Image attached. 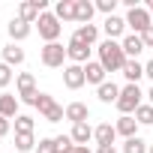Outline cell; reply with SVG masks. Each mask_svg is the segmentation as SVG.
<instances>
[{"label": "cell", "instance_id": "cell-1", "mask_svg": "<svg viewBox=\"0 0 153 153\" xmlns=\"http://www.w3.org/2000/svg\"><path fill=\"white\" fill-rule=\"evenodd\" d=\"M126 54H123V45H117L114 39H105L99 45V63L105 66V72H123L126 66Z\"/></svg>", "mask_w": 153, "mask_h": 153}, {"label": "cell", "instance_id": "cell-2", "mask_svg": "<svg viewBox=\"0 0 153 153\" xmlns=\"http://www.w3.org/2000/svg\"><path fill=\"white\" fill-rule=\"evenodd\" d=\"M117 108H120L123 114H132V111L141 108V90H138V84H126V87L120 90V96H117Z\"/></svg>", "mask_w": 153, "mask_h": 153}, {"label": "cell", "instance_id": "cell-3", "mask_svg": "<svg viewBox=\"0 0 153 153\" xmlns=\"http://www.w3.org/2000/svg\"><path fill=\"white\" fill-rule=\"evenodd\" d=\"M36 27H39V36L45 39V45H48V42H57V36H60V21H57V15L42 12V15L36 18Z\"/></svg>", "mask_w": 153, "mask_h": 153}, {"label": "cell", "instance_id": "cell-4", "mask_svg": "<svg viewBox=\"0 0 153 153\" xmlns=\"http://www.w3.org/2000/svg\"><path fill=\"white\" fill-rule=\"evenodd\" d=\"M126 24L135 30V36H141V33L150 27V9H141V6L129 9V15H126Z\"/></svg>", "mask_w": 153, "mask_h": 153}, {"label": "cell", "instance_id": "cell-5", "mask_svg": "<svg viewBox=\"0 0 153 153\" xmlns=\"http://www.w3.org/2000/svg\"><path fill=\"white\" fill-rule=\"evenodd\" d=\"M63 57H66V48L60 42H48L42 48V63L45 66H63Z\"/></svg>", "mask_w": 153, "mask_h": 153}, {"label": "cell", "instance_id": "cell-6", "mask_svg": "<svg viewBox=\"0 0 153 153\" xmlns=\"http://www.w3.org/2000/svg\"><path fill=\"white\" fill-rule=\"evenodd\" d=\"M84 81H87V78H84V66L72 63V66H66V69H63V84H66L69 90H78Z\"/></svg>", "mask_w": 153, "mask_h": 153}, {"label": "cell", "instance_id": "cell-7", "mask_svg": "<svg viewBox=\"0 0 153 153\" xmlns=\"http://www.w3.org/2000/svg\"><path fill=\"white\" fill-rule=\"evenodd\" d=\"M87 54H90V45H84V42H78V39H69V45H66V57L69 60H75V63H87Z\"/></svg>", "mask_w": 153, "mask_h": 153}, {"label": "cell", "instance_id": "cell-8", "mask_svg": "<svg viewBox=\"0 0 153 153\" xmlns=\"http://www.w3.org/2000/svg\"><path fill=\"white\" fill-rule=\"evenodd\" d=\"M87 114H90V111H87L84 102H69V105H66V120H72V126H75V123H87Z\"/></svg>", "mask_w": 153, "mask_h": 153}, {"label": "cell", "instance_id": "cell-9", "mask_svg": "<svg viewBox=\"0 0 153 153\" xmlns=\"http://www.w3.org/2000/svg\"><path fill=\"white\" fill-rule=\"evenodd\" d=\"M84 78H87L90 84H99V87H102V84H105V66L87 60V66H84Z\"/></svg>", "mask_w": 153, "mask_h": 153}, {"label": "cell", "instance_id": "cell-10", "mask_svg": "<svg viewBox=\"0 0 153 153\" xmlns=\"http://www.w3.org/2000/svg\"><path fill=\"white\" fill-rule=\"evenodd\" d=\"M120 45H123V54H126L129 60H135V57L144 51V42H141V36H126Z\"/></svg>", "mask_w": 153, "mask_h": 153}, {"label": "cell", "instance_id": "cell-11", "mask_svg": "<svg viewBox=\"0 0 153 153\" xmlns=\"http://www.w3.org/2000/svg\"><path fill=\"white\" fill-rule=\"evenodd\" d=\"M15 111H18V99L12 93H3V96H0V117H6V120L9 117H18Z\"/></svg>", "mask_w": 153, "mask_h": 153}, {"label": "cell", "instance_id": "cell-12", "mask_svg": "<svg viewBox=\"0 0 153 153\" xmlns=\"http://www.w3.org/2000/svg\"><path fill=\"white\" fill-rule=\"evenodd\" d=\"M93 3H87V0H75V21H81V24H90L93 18Z\"/></svg>", "mask_w": 153, "mask_h": 153}, {"label": "cell", "instance_id": "cell-13", "mask_svg": "<svg viewBox=\"0 0 153 153\" xmlns=\"http://www.w3.org/2000/svg\"><path fill=\"white\" fill-rule=\"evenodd\" d=\"M9 36H12L15 42L27 39V36H30V24H27V21H21V18H12V21H9Z\"/></svg>", "mask_w": 153, "mask_h": 153}, {"label": "cell", "instance_id": "cell-14", "mask_svg": "<svg viewBox=\"0 0 153 153\" xmlns=\"http://www.w3.org/2000/svg\"><path fill=\"white\" fill-rule=\"evenodd\" d=\"M120 135H126V138H135V129H138V120L132 117V114H123L120 120H117V126H114Z\"/></svg>", "mask_w": 153, "mask_h": 153}, {"label": "cell", "instance_id": "cell-15", "mask_svg": "<svg viewBox=\"0 0 153 153\" xmlns=\"http://www.w3.org/2000/svg\"><path fill=\"white\" fill-rule=\"evenodd\" d=\"M114 135H117V129L111 126V123H102V126H96L93 129V138H96V144L102 147V144H111L114 141Z\"/></svg>", "mask_w": 153, "mask_h": 153}, {"label": "cell", "instance_id": "cell-16", "mask_svg": "<svg viewBox=\"0 0 153 153\" xmlns=\"http://www.w3.org/2000/svg\"><path fill=\"white\" fill-rule=\"evenodd\" d=\"M54 15H57V21H72L75 18V0H60L54 6Z\"/></svg>", "mask_w": 153, "mask_h": 153}, {"label": "cell", "instance_id": "cell-17", "mask_svg": "<svg viewBox=\"0 0 153 153\" xmlns=\"http://www.w3.org/2000/svg\"><path fill=\"white\" fill-rule=\"evenodd\" d=\"M96 36H99V30H96L93 24H81L78 30H75V36H72V39H78V42H84V45H93V42H96Z\"/></svg>", "mask_w": 153, "mask_h": 153}, {"label": "cell", "instance_id": "cell-18", "mask_svg": "<svg viewBox=\"0 0 153 153\" xmlns=\"http://www.w3.org/2000/svg\"><path fill=\"white\" fill-rule=\"evenodd\" d=\"M69 138H72L75 144H87V141L93 138V129H90L87 123H75V126H72V135H69Z\"/></svg>", "mask_w": 153, "mask_h": 153}, {"label": "cell", "instance_id": "cell-19", "mask_svg": "<svg viewBox=\"0 0 153 153\" xmlns=\"http://www.w3.org/2000/svg\"><path fill=\"white\" fill-rule=\"evenodd\" d=\"M123 27H126V18H117V15H108V18H105V33H108V39L120 36Z\"/></svg>", "mask_w": 153, "mask_h": 153}, {"label": "cell", "instance_id": "cell-20", "mask_svg": "<svg viewBox=\"0 0 153 153\" xmlns=\"http://www.w3.org/2000/svg\"><path fill=\"white\" fill-rule=\"evenodd\" d=\"M21 60H24V51H21V48H18L15 42L3 48V63H6V66H18Z\"/></svg>", "mask_w": 153, "mask_h": 153}, {"label": "cell", "instance_id": "cell-21", "mask_svg": "<svg viewBox=\"0 0 153 153\" xmlns=\"http://www.w3.org/2000/svg\"><path fill=\"white\" fill-rule=\"evenodd\" d=\"M123 75L129 78V84H138V78L144 75V66H141L138 60H126V66H123Z\"/></svg>", "mask_w": 153, "mask_h": 153}, {"label": "cell", "instance_id": "cell-22", "mask_svg": "<svg viewBox=\"0 0 153 153\" xmlns=\"http://www.w3.org/2000/svg\"><path fill=\"white\" fill-rule=\"evenodd\" d=\"M18 12H21V21H27V24H30V21H36V18L42 15V9L36 6V0H30V3H21V9H18Z\"/></svg>", "mask_w": 153, "mask_h": 153}, {"label": "cell", "instance_id": "cell-23", "mask_svg": "<svg viewBox=\"0 0 153 153\" xmlns=\"http://www.w3.org/2000/svg\"><path fill=\"white\" fill-rule=\"evenodd\" d=\"M117 96H120V87H117L114 81H105V84L99 87V99H102V102H117Z\"/></svg>", "mask_w": 153, "mask_h": 153}, {"label": "cell", "instance_id": "cell-24", "mask_svg": "<svg viewBox=\"0 0 153 153\" xmlns=\"http://www.w3.org/2000/svg\"><path fill=\"white\" fill-rule=\"evenodd\" d=\"M33 84H36V81H33L30 72H21V75H18V90H21V96H33V93H36Z\"/></svg>", "mask_w": 153, "mask_h": 153}, {"label": "cell", "instance_id": "cell-25", "mask_svg": "<svg viewBox=\"0 0 153 153\" xmlns=\"http://www.w3.org/2000/svg\"><path fill=\"white\" fill-rule=\"evenodd\" d=\"M15 135H33V117L18 114L15 117Z\"/></svg>", "mask_w": 153, "mask_h": 153}, {"label": "cell", "instance_id": "cell-26", "mask_svg": "<svg viewBox=\"0 0 153 153\" xmlns=\"http://www.w3.org/2000/svg\"><path fill=\"white\" fill-rule=\"evenodd\" d=\"M123 153H147V144L135 135V138H126V144H123Z\"/></svg>", "mask_w": 153, "mask_h": 153}, {"label": "cell", "instance_id": "cell-27", "mask_svg": "<svg viewBox=\"0 0 153 153\" xmlns=\"http://www.w3.org/2000/svg\"><path fill=\"white\" fill-rule=\"evenodd\" d=\"M54 147H57V153H72V150H75V141H72L69 135H57V138H54Z\"/></svg>", "mask_w": 153, "mask_h": 153}, {"label": "cell", "instance_id": "cell-28", "mask_svg": "<svg viewBox=\"0 0 153 153\" xmlns=\"http://www.w3.org/2000/svg\"><path fill=\"white\" fill-rule=\"evenodd\" d=\"M33 135H15V147L21 150V153H27V150H33Z\"/></svg>", "mask_w": 153, "mask_h": 153}, {"label": "cell", "instance_id": "cell-29", "mask_svg": "<svg viewBox=\"0 0 153 153\" xmlns=\"http://www.w3.org/2000/svg\"><path fill=\"white\" fill-rule=\"evenodd\" d=\"M135 120L138 123H153V105H141L135 111Z\"/></svg>", "mask_w": 153, "mask_h": 153}, {"label": "cell", "instance_id": "cell-30", "mask_svg": "<svg viewBox=\"0 0 153 153\" xmlns=\"http://www.w3.org/2000/svg\"><path fill=\"white\" fill-rule=\"evenodd\" d=\"M63 117H66V108H60V105H54L51 111H45V120L48 123H60Z\"/></svg>", "mask_w": 153, "mask_h": 153}, {"label": "cell", "instance_id": "cell-31", "mask_svg": "<svg viewBox=\"0 0 153 153\" xmlns=\"http://www.w3.org/2000/svg\"><path fill=\"white\" fill-rule=\"evenodd\" d=\"M54 105H57V102H54V99H51L48 93H39V102H36V108H39L42 114H45V111H51Z\"/></svg>", "mask_w": 153, "mask_h": 153}, {"label": "cell", "instance_id": "cell-32", "mask_svg": "<svg viewBox=\"0 0 153 153\" xmlns=\"http://www.w3.org/2000/svg\"><path fill=\"white\" fill-rule=\"evenodd\" d=\"M36 153H57V147H54V138H42V141L36 144Z\"/></svg>", "mask_w": 153, "mask_h": 153}, {"label": "cell", "instance_id": "cell-33", "mask_svg": "<svg viewBox=\"0 0 153 153\" xmlns=\"http://www.w3.org/2000/svg\"><path fill=\"white\" fill-rule=\"evenodd\" d=\"M114 6H117V0H99L96 3V9L105 12V15H114Z\"/></svg>", "mask_w": 153, "mask_h": 153}, {"label": "cell", "instance_id": "cell-34", "mask_svg": "<svg viewBox=\"0 0 153 153\" xmlns=\"http://www.w3.org/2000/svg\"><path fill=\"white\" fill-rule=\"evenodd\" d=\"M9 81H12V69L6 63H0V87H6Z\"/></svg>", "mask_w": 153, "mask_h": 153}, {"label": "cell", "instance_id": "cell-35", "mask_svg": "<svg viewBox=\"0 0 153 153\" xmlns=\"http://www.w3.org/2000/svg\"><path fill=\"white\" fill-rule=\"evenodd\" d=\"M141 42H144V48H153V24L141 33Z\"/></svg>", "mask_w": 153, "mask_h": 153}, {"label": "cell", "instance_id": "cell-36", "mask_svg": "<svg viewBox=\"0 0 153 153\" xmlns=\"http://www.w3.org/2000/svg\"><path fill=\"white\" fill-rule=\"evenodd\" d=\"M6 132H9V120H6V117H0V135H6Z\"/></svg>", "mask_w": 153, "mask_h": 153}, {"label": "cell", "instance_id": "cell-37", "mask_svg": "<svg viewBox=\"0 0 153 153\" xmlns=\"http://www.w3.org/2000/svg\"><path fill=\"white\" fill-rule=\"evenodd\" d=\"M96 153H117V150H114V144H102Z\"/></svg>", "mask_w": 153, "mask_h": 153}, {"label": "cell", "instance_id": "cell-38", "mask_svg": "<svg viewBox=\"0 0 153 153\" xmlns=\"http://www.w3.org/2000/svg\"><path fill=\"white\" fill-rule=\"evenodd\" d=\"M144 75H147V78H153V60H150V63L144 66Z\"/></svg>", "mask_w": 153, "mask_h": 153}, {"label": "cell", "instance_id": "cell-39", "mask_svg": "<svg viewBox=\"0 0 153 153\" xmlns=\"http://www.w3.org/2000/svg\"><path fill=\"white\" fill-rule=\"evenodd\" d=\"M72 153H90V150H87V147H81V144H75V150H72Z\"/></svg>", "mask_w": 153, "mask_h": 153}, {"label": "cell", "instance_id": "cell-40", "mask_svg": "<svg viewBox=\"0 0 153 153\" xmlns=\"http://www.w3.org/2000/svg\"><path fill=\"white\" fill-rule=\"evenodd\" d=\"M147 96H150V102H153V87H150V93H147Z\"/></svg>", "mask_w": 153, "mask_h": 153}, {"label": "cell", "instance_id": "cell-41", "mask_svg": "<svg viewBox=\"0 0 153 153\" xmlns=\"http://www.w3.org/2000/svg\"><path fill=\"white\" fill-rule=\"evenodd\" d=\"M147 150H150V153H153V144H150V147H147Z\"/></svg>", "mask_w": 153, "mask_h": 153}, {"label": "cell", "instance_id": "cell-42", "mask_svg": "<svg viewBox=\"0 0 153 153\" xmlns=\"http://www.w3.org/2000/svg\"><path fill=\"white\" fill-rule=\"evenodd\" d=\"M150 15H153V3H150Z\"/></svg>", "mask_w": 153, "mask_h": 153}]
</instances>
